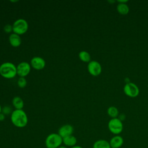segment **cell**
Instances as JSON below:
<instances>
[{"mask_svg": "<svg viewBox=\"0 0 148 148\" xmlns=\"http://www.w3.org/2000/svg\"><path fill=\"white\" fill-rule=\"evenodd\" d=\"M10 120L12 124L18 128L25 127L28 123V117L23 109H15L12 112Z\"/></svg>", "mask_w": 148, "mask_h": 148, "instance_id": "1", "label": "cell"}, {"mask_svg": "<svg viewBox=\"0 0 148 148\" xmlns=\"http://www.w3.org/2000/svg\"><path fill=\"white\" fill-rule=\"evenodd\" d=\"M17 74L16 66L12 62H6L0 65V75L6 79H12Z\"/></svg>", "mask_w": 148, "mask_h": 148, "instance_id": "2", "label": "cell"}, {"mask_svg": "<svg viewBox=\"0 0 148 148\" xmlns=\"http://www.w3.org/2000/svg\"><path fill=\"white\" fill-rule=\"evenodd\" d=\"M45 143L47 148H58L62 145V138L58 133H51L47 136Z\"/></svg>", "mask_w": 148, "mask_h": 148, "instance_id": "3", "label": "cell"}, {"mask_svg": "<svg viewBox=\"0 0 148 148\" xmlns=\"http://www.w3.org/2000/svg\"><path fill=\"white\" fill-rule=\"evenodd\" d=\"M108 127L109 131L113 134L119 135L123 130V124L118 117L111 119L108 124Z\"/></svg>", "mask_w": 148, "mask_h": 148, "instance_id": "4", "label": "cell"}, {"mask_svg": "<svg viewBox=\"0 0 148 148\" xmlns=\"http://www.w3.org/2000/svg\"><path fill=\"white\" fill-rule=\"evenodd\" d=\"M13 32L18 35L25 34L28 29V24L27 21L23 18L16 20L12 25Z\"/></svg>", "mask_w": 148, "mask_h": 148, "instance_id": "5", "label": "cell"}, {"mask_svg": "<svg viewBox=\"0 0 148 148\" xmlns=\"http://www.w3.org/2000/svg\"><path fill=\"white\" fill-rule=\"evenodd\" d=\"M123 91L126 95L131 98L136 97L139 94V89L138 87L135 83L132 82L127 83L124 86Z\"/></svg>", "mask_w": 148, "mask_h": 148, "instance_id": "6", "label": "cell"}, {"mask_svg": "<svg viewBox=\"0 0 148 148\" xmlns=\"http://www.w3.org/2000/svg\"><path fill=\"white\" fill-rule=\"evenodd\" d=\"M87 69L91 75L93 76H97L99 75L102 72V66L99 62L92 60L88 62Z\"/></svg>", "mask_w": 148, "mask_h": 148, "instance_id": "7", "label": "cell"}, {"mask_svg": "<svg viewBox=\"0 0 148 148\" xmlns=\"http://www.w3.org/2000/svg\"><path fill=\"white\" fill-rule=\"evenodd\" d=\"M17 74L20 77H24L27 76L31 71V65L27 62H21L16 67Z\"/></svg>", "mask_w": 148, "mask_h": 148, "instance_id": "8", "label": "cell"}, {"mask_svg": "<svg viewBox=\"0 0 148 148\" xmlns=\"http://www.w3.org/2000/svg\"><path fill=\"white\" fill-rule=\"evenodd\" d=\"M45 60L40 57H34L31 60V66L36 70H41L45 66Z\"/></svg>", "mask_w": 148, "mask_h": 148, "instance_id": "9", "label": "cell"}, {"mask_svg": "<svg viewBox=\"0 0 148 148\" xmlns=\"http://www.w3.org/2000/svg\"><path fill=\"white\" fill-rule=\"evenodd\" d=\"M74 129L70 124H65L62 125L58 131V134L63 138L66 136L72 135Z\"/></svg>", "mask_w": 148, "mask_h": 148, "instance_id": "10", "label": "cell"}, {"mask_svg": "<svg viewBox=\"0 0 148 148\" xmlns=\"http://www.w3.org/2000/svg\"><path fill=\"white\" fill-rule=\"evenodd\" d=\"M109 142L111 148H120L124 143V139L122 136L117 135L113 136Z\"/></svg>", "mask_w": 148, "mask_h": 148, "instance_id": "11", "label": "cell"}, {"mask_svg": "<svg viewBox=\"0 0 148 148\" xmlns=\"http://www.w3.org/2000/svg\"><path fill=\"white\" fill-rule=\"evenodd\" d=\"M77 143V139L73 135H69L62 138V144L68 147V148L72 147L76 145Z\"/></svg>", "mask_w": 148, "mask_h": 148, "instance_id": "12", "label": "cell"}, {"mask_svg": "<svg viewBox=\"0 0 148 148\" xmlns=\"http://www.w3.org/2000/svg\"><path fill=\"white\" fill-rule=\"evenodd\" d=\"M9 41L10 45L14 47H18L21 43V39L20 37V35L14 33H12L10 35Z\"/></svg>", "mask_w": 148, "mask_h": 148, "instance_id": "13", "label": "cell"}, {"mask_svg": "<svg viewBox=\"0 0 148 148\" xmlns=\"http://www.w3.org/2000/svg\"><path fill=\"white\" fill-rule=\"evenodd\" d=\"M92 148H111L109 142L105 139H98L96 140L93 145Z\"/></svg>", "mask_w": 148, "mask_h": 148, "instance_id": "14", "label": "cell"}, {"mask_svg": "<svg viewBox=\"0 0 148 148\" xmlns=\"http://www.w3.org/2000/svg\"><path fill=\"white\" fill-rule=\"evenodd\" d=\"M117 10L121 15H126L130 11V8L127 3H119L117 5Z\"/></svg>", "mask_w": 148, "mask_h": 148, "instance_id": "15", "label": "cell"}, {"mask_svg": "<svg viewBox=\"0 0 148 148\" xmlns=\"http://www.w3.org/2000/svg\"><path fill=\"white\" fill-rule=\"evenodd\" d=\"M12 104L16 109H22L24 106L23 100L20 97H14L12 99Z\"/></svg>", "mask_w": 148, "mask_h": 148, "instance_id": "16", "label": "cell"}, {"mask_svg": "<svg viewBox=\"0 0 148 148\" xmlns=\"http://www.w3.org/2000/svg\"><path fill=\"white\" fill-rule=\"evenodd\" d=\"M107 113L109 115V117H110L112 119L113 118H117L119 115V110L117 109V108L115 106H109L107 110Z\"/></svg>", "mask_w": 148, "mask_h": 148, "instance_id": "17", "label": "cell"}, {"mask_svg": "<svg viewBox=\"0 0 148 148\" xmlns=\"http://www.w3.org/2000/svg\"><path fill=\"white\" fill-rule=\"evenodd\" d=\"M79 57L80 60L84 62H89L91 61V56L86 51H81L79 53Z\"/></svg>", "mask_w": 148, "mask_h": 148, "instance_id": "18", "label": "cell"}, {"mask_svg": "<svg viewBox=\"0 0 148 148\" xmlns=\"http://www.w3.org/2000/svg\"><path fill=\"white\" fill-rule=\"evenodd\" d=\"M17 85L20 88H24L27 85V80L24 77H20L17 80Z\"/></svg>", "mask_w": 148, "mask_h": 148, "instance_id": "19", "label": "cell"}, {"mask_svg": "<svg viewBox=\"0 0 148 148\" xmlns=\"http://www.w3.org/2000/svg\"><path fill=\"white\" fill-rule=\"evenodd\" d=\"M12 112V109L9 106H5L2 108V113L6 114H9Z\"/></svg>", "mask_w": 148, "mask_h": 148, "instance_id": "20", "label": "cell"}, {"mask_svg": "<svg viewBox=\"0 0 148 148\" xmlns=\"http://www.w3.org/2000/svg\"><path fill=\"white\" fill-rule=\"evenodd\" d=\"M3 30L6 33H10L12 31H13V27L10 24H6L4 27Z\"/></svg>", "mask_w": 148, "mask_h": 148, "instance_id": "21", "label": "cell"}, {"mask_svg": "<svg viewBox=\"0 0 148 148\" xmlns=\"http://www.w3.org/2000/svg\"><path fill=\"white\" fill-rule=\"evenodd\" d=\"M5 119V115L4 114H3L2 113H0V121H3Z\"/></svg>", "mask_w": 148, "mask_h": 148, "instance_id": "22", "label": "cell"}, {"mask_svg": "<svg viewBox=\"0 0 148 148\" xmlns=\"http://www.w3.org/2000/svg\"><path fill=\"white\" fill-rule=\"evenodd\" d=\"M119 116H119V117H118L121 121H123L124 119H125V115L124 114H120V115H119Z\"/></svg>", "mask_w": 148, "mask_h": 148, "instance_id": "23", "label": "cell"}, {"mask_svg": "<svg viewBox=\"0 0 148 148\" xmlns=\"http://www.w3.org/2000/svg\"><path fill=\"white\" fill-rule=\"evenodd\" d=\"M128 0H118L117 2L119 3H126L127 2H128Z\"/></svg>", "mask_w": 148, "mask_h": 148, "instance_id": "24", "label": "cell"}, {"mask_svg": "<svg viewBox=\"0 0 148 148\" xmlns=\"http://www.w3.org/2000/svg\"><path fill=\"white\" fill-rule=\"evenodd\" d=\"M71 148H83V147H82V146H79V145H76V146H75L72 147H71Z\"/></svg>", "mask_w": 148, "mask_h": 148, "instance_id": "25", "label": "cell"}, {"mask_svg": "<svg viewBox=\"0 0 148 148\" xmlns=\"http://www.w3.org/2000/svg\"><path fill=\"white\" fill-rule=\"evenodd\" d=\"M58 148H68V147H66V146H64V145H62L61 146H60V147H58Z\"/></svg>", "mask_w": 148, "mask_h": 148, "instance_id": "26", "label": "cell"}, {"mask_svg": "<svg viewBox=\"0 0 148 148\" xmlns=\"http://www.w3.org/2000/svg\"><path fill=\"white\" fill-rule=\"evenodd\" d=\"M108 2H109L110 3H114L115 2H116V1H110V0H109V1H108Z\"/></svg>", "mask_w": 148, "mask_h": 148, "instance_id": "27", "label": "cell"}, {"mask_svg": "<svg viewBox=\"0 0 148 148\" xmlns=\"http://www.w3.org/2000/svg\"><path fill=\"white\" fill-rule=\"evenodd\" d=\"M2 113V108H1V106L0 105V113Z\"/></svg>", "mask_w": 148, "mask_h": 148, "instance_id": "28", "label": "cell"}]
</instances>
